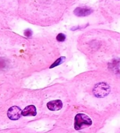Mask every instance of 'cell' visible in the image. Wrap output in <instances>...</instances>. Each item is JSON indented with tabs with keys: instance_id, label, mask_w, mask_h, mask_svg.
<instances>
[{
	"instance_id": "cell-1",
	"label": "cell",
	"mask_w": 120,
	"mask_h": 133,
	"mask_svg": "<svg viewBox=\"0 0 120 133\" xmlns=\"http://www.w3.org/2000/svg\"><path fill=\"white\" fill-rule=\"evenodd\" d=\"M92 124V120L88 116L84 114H77L75 118V128L76 130H80L89 127Z\"/></svg>"
},
{
	"instance_id": "cell-2",
	"label": "cell",
	"mask_w": 120,
	"mask_h": 133,
	"mask_svg": "<svg viewBox=\"0 0 120 133\" xmlns=\"http://www.w3.org/2000/svg\"><path fill=\"white\" fill-rule=\"evenodd\" d=\"M110 92V88L107 83H99L93 89V93L96 97L101 98L105 97Z\"/></svg>"
},
{
	"instance_id": "cell-3",
	"label": "cell",
	"mask_w": 120,
	"mask_h": 133,
	"mask_svg": "<svg viewBox=\"0 0 120 133\" xmlns=\"http://www.w3.org/2000/svg\"><path fill=\"white\" fill-rule=\"evenodd\" d=\"M7 115L8 118L12 120H17L22 115V110L19 107L12 106L8 109Z\"/></svg>"
},
{
	"instance_id": "cell-4",
	"label": "cell",
	"mask_w": 120,
	"mask_h": 133,
	"mask_svg": "<svg viewBox=\"0 0 120 133\" xmlns=\"http://www.w3.org/2000/svg\"><path fill=\"white\" fill-rule=\"evenodd\" d=\"M47 107L49 110H59L63 107V103H62V102L61 100H52L47 103Z\"/></svg>"
},
{
	"instance_id": "cell-5",
	"label": "cell",
	"mask_w": 120,
	"mask_h": 133,
	"mask_svg": "<svg viewBox=\"0 0 120 133\" xmlns=\"http://www.w3.org/2000/svg\"><path fill=\"white\" fill-rule=\"evenodd\" d=\"M93 12V10L90 8L86 7H78L75 9L74 11V14L78 17H86L89 15Z\"/></svg>"
},
{
	"instance_id": "cell-6",
	"label": "cell",
	"mask_w": 120,
	"mask_h": 133,
	"mask_svg": "<svg viewBox=\"0 0 120 133\" xmlns=\"http://www.w3.org/2000/svg\"><path fill=\"white\" fill-rule=\"evenodd\" d=\"M36 114V108L34 105H28L22 111L23 116H35Z\"/></svg>"
},
{
	"instance_id": "cell-7",
	"label": "cell",
	"mask_w": 120,
	"mask_h": 133,
	"mask_svg": "<svg viewBox=\"0 0 120 133\" xmlns=\"http://www.w3.org/2000/svg\"><path fill=\"white\" fill-rule=\"evenodd\" d=\"M109 68L115 74L120 75V59H113L109 63Z\"/></svg>"
},
{
	"instance_id": "cell-8",
	"label": "cell",
	"mask_w": 120,
	"mask_h": 133,
	"mask_svg": "<svg viewBox=\"0 0 120 133\" xmlns=\"http://www.w3.org/2000/svg\"><path fill=\"white\" fill-rule=\"evenodd\" d=\"M66 58L65 57H61V58H59V59H57V60L55 62L52 64V65L50 66V68H53L55 67V66H59V65H61L62 63H63L64 61H65Z\"/></svg>"
},
{
	"instance_id": "cell-9",
	"label": "cell",
	"mask_w": 120,
	"mask_h": 133,
	"mask_svg": "<svg viewBox=\"0 0 120 133\" xmlns=\"http://www.w3.org/2000/svg\"><path fill=\"white\" fill-rule=\"evenodd\" d=\"M56 39L59 42H63L66 39V35L63 34H59L56 36Z\"/></svg>"
},
{
	"instance_id": "cell-10",
	"label": "cell",
	"mask_w": 120,
	"mask_h": 133,
	"mask_svg": "<svg viewBox=\"0 0 120 133\" xmlns=\"http://www.w3.org/2000/svg\"><path fill=\"white\" fill-rule=\"evenodd\" d=\"M24 35L26 37H31L32 35V31L30 29H27L24 32Z\"/></svg>"
}]
</instances>
